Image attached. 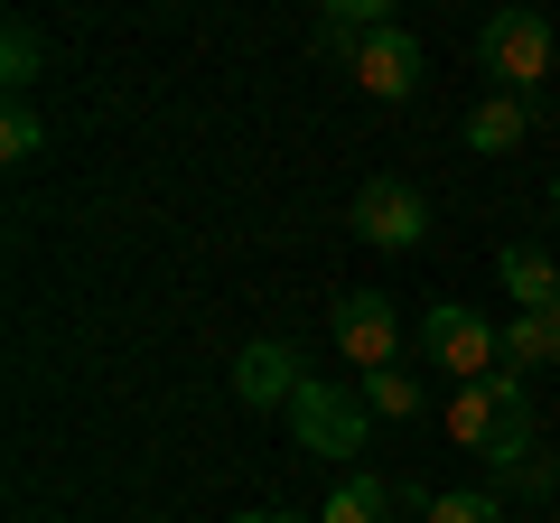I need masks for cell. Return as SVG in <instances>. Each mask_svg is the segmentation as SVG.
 Wrapping results in <instances>:
<instances>
[{"label":"cell","instance_id":"5b68a950","mask_svg":"<svg viewBox=\"0 0 560 523\" xmlns=\"http://www.w3.org/2000/svg\"><path fill=\"white\" fill-rule=\"evenodd\" d=\"M355 234L374 243V253H411V243L430 234V197H420L411 178H364L355 187Z\"/></svg>","mask_w":560,"mask_h":523},{"label":"cell","instance_id":"7a4b0ae2","mask_svg":"<svg viewBox=\"0 0 560 523\" xmlns=\"http://www.w3.org/2000/svg\"><path fill=\"white\" fill-rule=\"evenodd\" d=\"M290 430H300L308 458H355L364 430H374V411H364L355 383H318V374H308V383H300V403H290Z\"/></svg>","mask_w":560,"mask_h":523},{"label":"cell","instance_id":"3957f363","mask_svg":"<svg viewBox=\"0 0 560 523\" xmlns=\"http://www.w3.org/2000/svg\"><path fill=\"white\" fill-rule=\"evenodd\" d=\"M420 346H430V364H440V374H458V383L504 374V337L477 318V309H458V300H430V318H420Z\"/></svg>","mask_w":560,"mask_h":523},{"label":"cell","instance_id":"d6986e66","mask_svg":"<svg viewBox=\"0 0 560 523\" xmlns=\"http://www.w3.org/2000/svg\"><path fill=\"white\" fill-rule=\"evenodd\" d=\"M551 216H560V178H551Z\"/></svg>","mask_w":560,"mask_h":523},{"label":"cell","instance_id":"e0dca14e","mask_svg":"<svg viewBox=\"0 0 560 523\" xmlns=\"http://www.w3.org/2000/svg\"><path fill=\"white\" fill-rule=\"evenodd\" d=\"M234 523H290V514H234Z\"/></svg>","mask_w":560,"mask_h":523},{"label":"cell","instance_id":"ba28073f","mask_svg":"<svg viewBox=\"0 0 560 523\" xmlns=\"http://www.w3.org/2000/svg\"><path fill=\"white\" fill-rule=\"evenodd\" d=\"M495 271H504V300H514V309H551L560 300V262L541 253V243H504Z\"/></svg>","mask_w":560,"mask_h":523},{"label":"cell","instance_id":"8fae6325","mask_svg":"<svg viewBox=\"0 0 560 523\" xmlns=\"http://www.w3.org/2000/svg\"><path fill=\"white\" fill-rule=\"evenodd\" d=\"M383 504H393V486H383V477H364V467H355V477H346L337 496L318 504V523H383Z\"/></svg>","mask_w":560,"mask_h":523},{"label":"cell","instance_id":"8992f818","mask_svg":"<svg viewBox=\"0 0 560 523\" xmlns=\"http://www.w3.org/2000/svg\"><path fill=\"white\" fill-rule=\"evenodd\" d=\"M346 75H355V94H374V103H411L420 94V38L411 28H374V38L346 57Z\"/></svg>","mask_w":560,"mask_h":523},{"label":"cell","instance_id":"6da1fadb","mask_svg":"<svg viewBox=\"0 0 560 523\" xmlns=\"http://www.w3.org/2000/svg\"><path fill=\"white\" fill-rule=\"evenodd\" d=\"M477 57H486V75H495V94H533V84H551L560 38H551L541 10H495V20L477 28Z\"/></svg>","mask_w":560,"mask_h":523},{"label":"cell","instance_id":"4fadbf2b","mask_svg":"<svg viewBox=\"0 0 560 523\" xmlns=\"http://www.w3.org/2000/svg\"><path fill=\"white\" fill-rule=\"evenodd\" d=\"M355 393H364V411H374V421H411V411H420V383L401 374V364H383V374H355Z\"/></svg>","mask_w":560,"mask_h":523},{"label":"cell","instance_id":"52a82bcc","mask_svg":"<svg viewBox=\"0 0 560 523\" xmlns=\"http://www.w3.org/2000/svg\"><path fill=\"white\" fill-rule=\"evenodd\" d=\"M300 356H290V346H280V337H253V346H243V356H234V403H253V411H290V403H300Z\"/></svg>","mask_w":560,"mask_h":523},{"label":"cell","instance_id":"ffe728a7","mask_svg":"<svg viewBox=\"0 0 560 523\" xmlns=\"http://www.w3.org/2000/svg\"><path fill=\"white\" fill-rule=\"evenodd\" d=\"M551 496H560V467H551Z\"/></svg>","mask_w":560,"mask_h":523},{"label":"cell","instance_id":"9c48e42d","mask_svg":"<svg viewBox=\"0 0 560 523\" xmlns=\"http://www.w3.org/2000/svg\"><path fill=\"white\" fill-rule=\"evenodd\" d=\"M523 131H533V103L523 94H486L477 113H467V150H486V160H504Z\"/></svg>","mask_w":560,"mask_h":523},{"label":"cell","instance_id":"2e32d148","mask_svg":"<svg viewBox=\"0 0 560 523\" xmlns=\"http://www.w3.org/2000/svg\"><path fill=\"white\" fill-rule=\"evenodd\" d=\"M38 141H47V121L28 113V103H10V113H0V160H10V168L38 160Z\"/></svg>","mask_w":560,"mask_h":523},{"label":"cell","instance_id":"7c38bea8","mask_svg":"<svg viewBox=\"0 0 560 523\" xmlns=\"http://www.w3.org/2000/svg\"><path fill=\"white\" fill-rule=\"evenodd\" d=\"M327 47H346V57H355L364 38H374V28H393V10H383V0H327Z\"/></svg>","mask_w":560,"mask_h":523},{"label":"cell","instance_id":"5bb4252c","mask_svg":"<svg viewBox=\"0 0 560 523\" xmlns=\"http://www.w3.org/2000/svg\"><path fill=\"white\" fill-rule=\"evenodd\" d=\"M420 523H504L495 486H458V496H420Z\"/></svg>","mask_w":560,"mask_h":523},{"label":"cell","instance_id":"30bf717a","mask_svg":"<svg viewBox=\"0 0 560 523\" xmlns=\"http://www.w3.org/2000/svg\"><path fill=\"white\" fill-rule=\"evenodd\" d=\"M495 337H504V364H514V374H523V364H560V337H551V318H541V309H514Z\"/></svg>","mask_w":560,"mask_h":523},{"label":"cell","instance_id":"9a60e30c","mask_svg":"<svg viewBox=\"0 0 560 523\" xmlns=\"http://www.w3.org/2000/svg\"><path fill=\"white\" fill-rule=\"evenodd\" d=\"M38 66H47L38 28H28V20H10V38H0V84H10V94H28V84H38Z\"/></svg>","mask_w":560,"mask_h":523},{"label":"cell","instance_id":"ac0fdd59","mask_svg":"<svg viewBox=\"0 0 560 523\" xmlns=\"http://www.w3.org/2000/svg\"><path fill=\"white\" fill-rule=\"evenodd\" d=\"M541 318H551V337H560V300H551V309H541Z\"/></svg>","mask_w":560,"mask_h":523},{"label":"cell","instance_id":"277c9868","mask_svg":"<svg viewBox=\"0 0 560 523\" xmlns=\"http://www.w3.org/2000/svg\"><path fill=\"white\" fill-rule=\"evenodd\" d=\"M327 337H337V356L355 364V374H383L401 346V309L383 300V290H346L337 309H327Z\"/></svg>","mask_w":560,"mask_h":523}]
</instances>
